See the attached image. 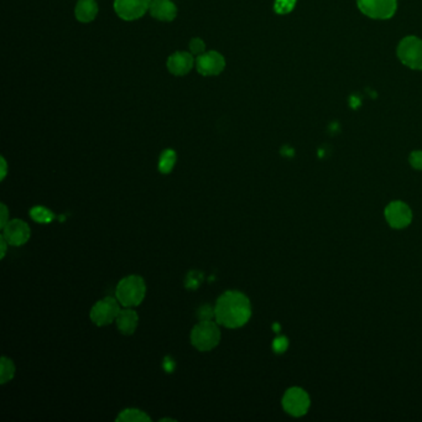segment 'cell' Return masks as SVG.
Here are the masks:
<instances>
[{"label":"cell","instance_id":"obj_1","mask_svg":"<svg viewBox=\"0 0 422 422\" xmlns=\"http://www.w3.org/2000/svg\"><path fill=\"white\" fill-rule=\"evenodd\" d=\"M252 317V304L241 291H227L220 295L214 306L216 322L225 328H239Z\"/></svg>","mask_w":422,"mask_h":422},{"label":"cell","instance_id":"obj_2","mask_svg":"<svg viewBox=\"0 0 422 422\" xmlns=\"http://www.w3.org/2000/svg\"><path fill=\"white\" fill-rule=\"evenodd\" d=\"M147 293V285L139 275H129L122 279L115 289V298L123 307H136L143 302Z\"/></svg>","mask_w":422,"mask_h":422},{"label":"cell","instance_id":"obj_3","mask_svg":"<svg viewBox=\"0 0 422 422\" xmlns=\"http://www.w3.org/2000/svg\"><path fill=\"white\" fill-rule=\"evenodd\" d=\"M220 342V330L217 322L201 321L193 327L191 343L201 352H209L216 348Z\"/></svg>","mask_w":422,"mask_h":422},{"label":"cell","instance_id":"obj_4","mask_svg":"<svg viewBox=\"0 0 422 422\" xmlns=\"http://www.w3.org/2000/svg\"><path fill=\"white\" fill-rule=\"evenodd\" d=\"M398 57L403 65L411 70L422 71V39L406 36L398 46Z\"/></svg>","mask_w":422,"mask_h":422},{"label":"cell","instance_id":"obj_5","mask_svg":"<svg viewBox=\"0 0 422 422\" xmlns=\"http://www.w3.org/2000/svg\"><path fill=\"white\" fill-rule=\"evenodd\" d=\"M311 400L304 389L298 387L287 389L282 396V407L293 417L304 416L310 409Z\"/></svg>","mask_w":422,"mask_h":422},{"label":"cell","instance_id":"obj_6","mask_svg":"<svg viewBox=\"0 0 422 422\" xmlns=\"http://www.w3.org/2000/svg\"><path fill=\"white\" fill-rule=\"evenodd\" d=\"M120 312V304L117 298H104L90 310V317L92 322L98 327H104L115 322Z\"/></svg>","mask_w":422,"mask_h":422},{"label":"cell","instance_id":"obj_7","mask_svg":"<svg viewBox=\"0 0 422 422\" xmlns=\"http://www.w3.org/2000/svg\"><path fill=\"white\" fill-rule=\"evenodd\" d=\"M362 14L375 20H388L394 17L398 0H357Z\"/></svg>","mask_w":422,"mask_h":422},{"label":"cell","instance_id":"obj_8","mask_svg":"<svg viewBox=\"0 0 422 422\" xmlns=\"http://www.w3.org/2000/svg\"><path fill=\"white\" fill-rule=\"evenodd\" d=\"M385 220L394 229H404L412 220V211L403 201H393L389 203L384 211Z\"/></svg>","mask_w":422,"mask_h":422},{"label":"cell","instance_id":"obj_9","mask_svg":"<svg viewBox=\"0 0 422 422\" xmlns=\"http://www.w3.org/2000/svg\"><path fill=\"white\" fill-rule=\"evenodd\" d=\"M152 0H115L114 10L119 17L133 22L143 17L150 9Z\"/></svg>","mask_w":422,"mask_h":422},{"label":"cell","instance_id":"obj_10","mask_svg":"<svg viewBox=\"0 0 422 422\" xmlns=\"http://www.w3.org/2000/svg\"><path fill=\"white\" fill-rule=\"evenodd\" d=\"M198 74L202 76H217L222 74L225 67V57L217 51H209L200 55L196 60Z\"/></svg>","mask_w":422,"mask_h":422},{"label":"cell","instance_id":"obj_11","mask_svg":"<svg viewBox=\"0 0 422 422\" xmlns=\"http://www.w3.org/2000/svg\"><path fill=\"white\" fill-rule=\"evenodd\" d=\"M3 236L13 247H20L28 242L31 236V229L26 222L22 220H13L3 228Z\"/></svg>","mask_w":422,"mask_h":422},{"label":"cell","instance_id":"obj_12","mask_svg":"<svg viewBox=\"0 0 422 422\" xmlns=\"http://www.w3.org/2000/svg\"><path fill=\"white\" fill-rule=\"evenodd\" d=\"M195 60L188 52H175L168 60V68L175 76H185L191 71Z\"/></svg>","mask_w":422,"mask_h":422},{"label":"cell","instance_id":"obj_13","mask_svg":"<svg viewBox=\"0 0 422 422\" xmlns=\"http://www.w3.org/2000/svg\"><path fill=\"white\" fill-rule=\"evenodd\" d=\"M149 12L160 22H172L177 17V8L171 0H152Z\"/></svg>","mask_w":422,"mask_h":422},{"label":"cell","instance_id":"obj_14","mask_svg":"<svg viewBox=\"0 0 422 422\" xmlns=\"http://www.w3.org/2000/svg\"><path fill=\"white\" fill-rule=\"evenodd\" d=\"M138 323H139V316L131 307H124L123 310H120L115 320L117 328L125 336H131L136 332Z\"/></svg>","mask_w":422,"mask_h":422},{"label":"cell","instance_id":"obj_15","mask_svg":"<svg viewBox=\"0 0 422 422\" xmlns=\"http://www.w3.org/2000/svg\"><path fill=\"white\" fill-rule=\"evenodd\" d=\"M74 14L81 23L93 22L98 14V4L96 0H79Z\"/></svg>","mask_w":422,"mask_h":422},{"label":"cell","instance_id":"obj_16","mask_svg":"<svg viewBox=\"0 0 422 422\" xmlns=\"http://www.w3.org/2000/svg\"><path fill=\"white\" fill-rule=\"evenodd\" d=\"M119 422H150L152 419L147 412L139 410V409H125L119 414L117 417Z\"/></svg>","mask_w":422,"mask_h":422},{"label":"cell","instance_id":"obj_17","mask_svg":"<svg viewBox=\"0 0 422 422\" xmlns=\"http://www.w3.org/2000/svg\"><path fill=\"white\" fill-rule=\"evenodd\" d=\"M176 152L171 149H168L161 154L160 160H159V170L161 174H170L174 170L175 163H176Z\"/></svg>","mask_w":422,"mask_h":422},{"label":"cell","instance_id":"obj_18","mask_svg":"<svg viewBox=\"0 0 422 422\" xmlns=\"http://www.w3.org/2000/svg\"><path fill=\"white\" fill-rule=\"evenodd\" d=\"M14 375H15V366H14L13 360L6 357H1V359H0V384L4 385L8 382H10Z\"/></svg>","mask_w":422,"mask_h":422},{"label":"cell","instance_id":"obj_19","mask_svg":"<svg viewBox=\"0 0 422 422\" xmlns=\"http://www.w3.org/2000/svg\"><path fill=\"white\" fill-rule=\"evenodd\" d=\"M30 216L31 218L38 222V223H51L52 220H55V214L50 209H45V207H41V206H36L30 209Z\"/></svg>","mask_w":422,"mask_h":422},{"label":"cell","instance_id":"obj_20","mask_svg":"<svg viewBox=\"0 0 422 422\" xmlns=\"http://www.w3.org/2000/svg\"><path fill=\"white\" fill-rule=\"evenodd\" d=\"M295 3L296 0H276L275 12L279 14H287L293 10Z\"/></svg>","mask_w":422,"mask_h":422},{"label":"cell","instance_id":"obj_21","mask_svg":"<svg viewBox=\"0 0 422 422\" xmlns=\"http://www.w3.org/2000/svg\"><path fill=\"white\" fill-rule=\"evenodd\" d=\"M190 50H191L193 55H197V56H200V55L204 54V50H206V44L203 42L202 39L195 38V39H192L191 42H190Z\"/></svg>","mask_w":422,"mask_h":422},{"label":"cell","instance_id":"obj_22","mask_svg":"<svg viewBox=\"0 0 422 422\" xmlns=\"http://www.w3.org/2000/svg\"><path fill=\"white\" fill-rule=\"evenodd\" d=\"M287 347H289V341H287L286 337H277L274 339V342H273V349H274V352L277 353V355H282L284 353L285 350H286Z\"/></svg>","mask_w":422,"mask_h":422},{"label":"cell","instance_id":"obj_23","mask_svg":"<svg viewBox=\"0 0 422 422\" xmlns=\"http://www.w3.org/2000/svg\"><path fill=\"white\" fill-rule=\"evenodd\" d=\"M198 317L201 321H212L214 318V307L204 305L198 310Z\"/></svg>","mask_w":422,"mask_h":422},{"label":"cell","instance_id":"obj_24","mask_svg":"<svg viewBox=\"0 0 422 422\" xmlns=\"http://www.w3.org/2000/svg\"><path fill=\"white\" fill-rule=\"evenodd\" d=\"M409 163L415 170H422V150H415L409 156Z\"/></svg>","mask_w":422,"mask_h":422},{"label":"cell","instance_id":"obj_25","mask_svg":"<svg viewBox=\"0 0 422 422\" xmlns=\"http://www.w3.org/2000/svg\"><path fill=\"white\" fill-rule=\"evenodd\" d=\"M0 209H1V211H0V228L3 229L9 222V209L4 203H1Z\"/></svg>","mask_w":422,"mask_h":422},{"label":"cell","instance_id":"obj_26","mask_svg":"<svg viewBox=\"0 0 422 422\" xmlns=\"http://www.w3.org/2000/svg\"><path fill=\"white\" fill-rule=\"evenodd\" d=\"M8 245H9V243L6 242V239L4 238V236H0V258H1V259H4V258H6Z\"/></svg>","mask_w":422,"mask_h":422},{"label":"cell","instance_id":"obj_27","mask_svg":"<svg viewBox=\"0 0 422 422\" xmlns=\"http://www.w3.org/2000/svg\"><path fill=\"white\" fill-rule=\"evenodd\" d=\"M6 172H8V165H6V159L1 158V175H0V180L3 181L6 179Z\"/></svg>","mask_w":422,"mask_h":422},{"label":"cell","instance_id":"obj_28","mask_svg":"<svg viewBox=\"0 0 422 422\" xmlns=\"http://www.w3.org/2000/svg\"><path fill=\"white\" fill-rule=\"evenodd\" d=\"M161 421H175V420H172V419H163Z\"/></svg>","mask_w":422,"mask_h":422}]
</instances>
